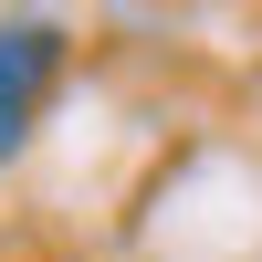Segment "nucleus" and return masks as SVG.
<instances>
[{
    "mask_svg": "<svg viewBox=\"0 0 262 262\" xmlns=\"http://www.w3.org/2000/svg\"><path fill=\"white\" fill-rule=\"evenodd\" d=\"M53 74H63V32L53 21H11V32H0V158H21Z\"/></svg>",
    "mask_w": 262,
    "mask_h": 262,
    "instance_id": "obj_1",
    "label": "nucleus"
}]
</instances>
